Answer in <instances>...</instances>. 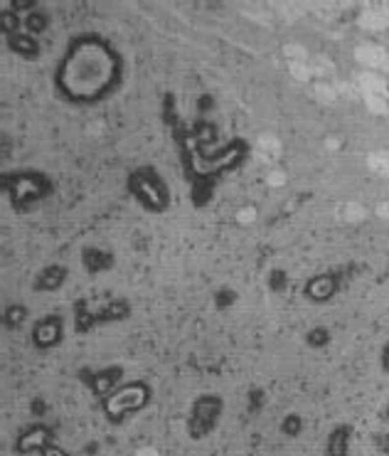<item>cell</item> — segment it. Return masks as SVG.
<instances>
[{"instance_id":"3","label":"cell","mask_w":389,"mask_h":456,"mask_svg":"<svg viewBox=\"0 0 389 456\" xmlns=\"http://www.w3.org/2000/svg\"><path fill=\"white\" fill-rule=\"evenodd\" d=\"M278 153H281V148L274 138H261L259 146H256V155H259L261 163H274L278 158Z\"/></svg>"},{"instance_id":"10","label":"cell","mask_w":389,"mask_h":456,"mask_svg":"<svg viewBox=\"0 0 389 456\" xmlns=\"http://www.w3.org/2000/svg\"><path fill=\"white\" fill-rule=\"evenodd\" d=\"M377 214H379V217H382V219H384V222L389 224V202H384V205H379V210H377Z\"/></svg>"},{"instance_id":"6","label":"cell","mask_w":389,"mask_h":456,"mask_svg":"<svg viewBox=\"0 0 389 456\" xmlns=\"http://www.w3.org/2000/svg\"><path fill=\"white\" fill-rule=\"evenodd\" d=\"M266 180H269V185L278 187V185H283V182H286V173H281V170H271Z\"/></svg>"},{"instance_id":"1","label":"cell","mask_w":389,"mask_h":456,"mask_svg":"<svg viewBox=\"0 0 389 456\" xmlns=\"http://www.w3.org/2000/svg\"><path fill=\"white\" fill-rule=\"evenodd\" d=\"M360 84H362L364 101H367V106H369L372 111L382 114V111H387V109H389V101H387V84H384V79H382V77H377V74L367 72V74H362V77H360Z\"/></svg>"},{"instance_id":"2","label":"cell","mask_w":389,"mask_h":456,"mask_svg":"<svg viewBox=\"0 0 389 456\" xmlns=\"http://www.w3.org/2000/svg\"><path fill=\"white\" fill-rule=\"evenodd\" d=\"M357 60L367 67H379L387 62V52L377 45H360L357 47Z\"/></svg>"},{"instance_id":"11","label":"cell","mask_w":389,"mask_h":456,"mask_svg":"<svg viewBox=\"0 0 389 456\" xmlns=\"http://www.w3.org/2000/svg\"><path fill=\"white\" fill-rule=\"evenodd\" d=\"M384 69H387V72H389V57H387V62H384Z\"/></svg>"},{"instance_id":"4","label":"cell","mask_w":389,"mask_h":456,"mask_svg":"<svg viewBox=\"0 0 389 456\" xmlns=\"http://www.w3.org/2000/svg\"><path fill=\"white\" fill-rule=\"evenodd\" d=\"M367 163H369V168H372L374 173H379V175H389V153L377 151V153L369 155Z\"/></svg>"},{"instance_id":"5","label":"cell","mask_w":389,"mask_h":456,"mask_svg":"<svg viewBox=\"0 0 389 456\" xmlns=\"http://www.w3.org/2000/svg\"><path fill=\"white\" fill-rule=\"evenodd\" d=\"M362 20H364V25H369V30H382V25H384V18L379 13H374V10L364 13Z\"/></svg>"},{"instance_id":"7","label":"cell","mask_w":389,"mask_h":456,"mask_svg":"<svg viewBox=\"0 0 389 456\" xmlns=\"http://www.w3.org/2000/svg\"><path fill=\"white\" fill-rule=\"evenodd\" d=\"M315 91H318V96H320L323 101H330V99L335 96V91H333L330 87H325V84H318V87H315Z\"/></svg>"},{"instance_id":"9","label":"cell","mask_w":389,"mask_h":456,"mask_svg":"<svg viewBox=\"0 0 389 456\" xmlns=\"http://www.w3.org/2000/svg\"><path fill=\"white\" fill-rule=\"evenodd\" d=\"M254 217H256V212H254L251 207H247V210H242V212H239V222H251Z\"/></svg>"},{"instance_id":"8","label":"cell","mask_w":389,"mask_h":456,"mask_svg":"<svg viewBox=\"0 0 389 456\" xmlns=\"http://www.w3.org/2000/svg\"><path fill=\"white\" fill-rule=\"evenodd\" d=\"M362 214H364V212H362V207H357V205H347V207H345V217H347V219H360Z\"/></svg>"}]
</instances>
